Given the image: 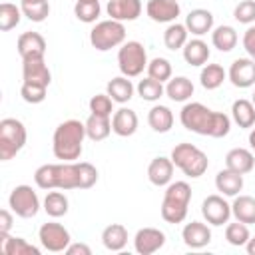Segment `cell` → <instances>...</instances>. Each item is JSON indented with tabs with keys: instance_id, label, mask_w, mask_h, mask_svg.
<instances>
[{
	"instance_id": "cell-1",
	"label": "cell",
	"mask_w": 255,
	"mask_h": 255,
	"mask_svg": "<svg viewBox=\"0 0 255 255\" xmlns=\"http://www.w3.org/2000/svg\"><path fill=\"white\" fill-rule=\"evenodd\" d=\"M179 122L187 131L209 135V137H225L231 129V120L223 112H213L201 102H189L179 112Z\"/></svg>"
},
{
	"instance_id": "cell-2",
	"label": "cell",
	"mask_w": 255,
	"mask_h": 255,
	"mask_svg": "<svg viewBox=\"0 0 255 255\" xmlns=\"http://www.w3.org/2000/svg\"><path fill=\"white\" fill-rule=\"evenodd\" d=\"M84 137L86 124L80 120H66L54 129L52 137V151L60 161H76L84 151Z\"/></svg>"
},
{
	"instance_id": "cell-3",
	"label": "cell",
	"mask_w": 255,
	"mask_h": 255,
	"mask_svg": "<svg viewBox=\"0 0 255 255\" xmlns=\"http://www.w3.org/2000/svg\"><path fill=\"white\" fill-rule=\"evenodd\" d=\"M34 181L40 189H80L78 163L76 161H60V163H44L34 171Z\"/></svg>"
},
{
	"instance_id": "cell-4",
	"label": "cell",
	"mask_w": 255,
	"mask_h": 255,
	"mask_svg": "<svg viewBox=\"0 0 255 255\" xmlns=\"http://www.w3.org/2000/svg\"><path fill=\"white\" fill-rule=\"evenodd\" d=\"M191 201V187L187 181H173L165 187L161 201V217L167 223H181L187 217Z\"/></svg>"
},
{
	"instance_id": "cell-5",
	"label": "cell",
	"mask_w": 255,
	"mask_h": 255,
	"mask_svg": "<svg viewBox=\"0 0 255 255\" xmlns=\"http://www.w3.org/2000/svg\"><path fill=\"white\" fill-rule=\"evenodd\" d=\"M171 161L175 167H179L187 177L195 179V177H201L207 167H209V159L207 155L193 143H177L173 149H171Z\"/></svg>"
},
{
	"instance_id": "cell-6",
	"label": "cell",
	"mask_w": 255,
	"mask_h": 255,
	"mask_svg": "<svg viewBox=\"0 0 255 255\" xmlns=\"http://www.w3.org/2000/svg\"><path fill=\"white\" fill-rule=\"evenodd\" d=\"M26 139L28 133L24 124L16 118H4L0 122V159H12L26 145Z\"/></svg>"
},
{
	"instance_id": "cell-7",
	"label": "cell",
	"mask_w": 255,
	"mask_h": 255,
	"mask_svg": "<svg viewBox=\"0 0 255 255\" xmlns=\"http://www.w3.org/2000/svg\"><path fill=\"white\" fill-rule=\"evenodd\" d=\"M126 42V26L118 20H102L90 30V44L98 52H108Z\"/></svg>"
},
{
	"instance_id": "cell-8",
	"label": "cell",
	"mask_w": 255,
	"mask_h": 255,
	"mask_svg": "<svg viewBox=\"0 0 255 255\" xmlns=\"http://www.w3.org/2000/svg\"><path fill=\"white\" fill-rule=\"evenodd\" d=\"M118 68L126 78H135L147 70V54L143 44L137 40L124 42L118 50Z\"/></svg>"
},
{
	"instance_id": "cell-9",
	"label": "cell",
	"mask_w": 255,
	"mask_h": 255,
	"mask_svg": "<svg viewBox=\"0 0 255 255\" xmlns=\"http://www.w3.org/2000/svg\"><path fill=\"white\" fill-rule=\"evenodd\" d=\"M8 205L10 209L22 217V219H30V217H36L38 211H40V199H38V193L30 187V185H16L10 195H8Z\"/></svg>"
},
{
	"instance_id": "cell-10",
	"label": "cell",
	"mask_w": 255,
	"mask_h": 255,
	"mask_svg": "<svg viewBox=\"0 0 255 255\" xmlns=\"http://www.w3.org/2000/svg\"><path fill=\"white\" fill-rule=\"evenodd\" d=\"M38 239H40L42 247L48 249V251H52V253L66 251L68 245L72 243L70 231L62 223H56V221L42 223V227L38 229Z\"/></svg>"
},
{
	"instance_id": "cell-11",
	"label": "cell",
	"mask_w": 255,
	"mask_h": 255,
	"mask_svg": "<svg viewBox=\"0 0 255 255\" xmlns=\"http://www.w3.org/2000/svg\"><path fill=\"white\" fill-rule=\"evenodd\" d=\"M201 215L209 225H215V227L225 225L231 217V203L225 201V195H219V193L207 195L201 203Z\"/></svg>"
},
{
	"instance_id": "cell-12",
	"label": "cell",
	"mask_w": 255,
	"mask_h": 255,
	"mask_svg": "<svg viewBox=\"0 0 255 255\" xmlns=\"http://www.w3.org/2000/svg\"><path fill=\"white\" fill-rule=\"evenodd\" d=\"M165 245V233L155 227H143L133 237V247L139 255H151Z\"/></svg>"
},
{
	"instance_id": "cell-13",
	"label": "cell",
	"mask_w": 255,
	"mask_h": 255,
	"mask_svg": "<svg viewBox=\"0 0 255 255\" xmlns=\"http://www.w3.org/2000/svg\"><path fill=\"white\" fill-rule=\"evenodd\" d=\"M227 78L235 88H241V90L251 88L255 84V60H251V58L233 60V64L229 66Z\"/></svg>"
},
{
	"instance_id": "cell-14",
	"label": "cell",
	"mask_w": 255,
	"mask_h": 255,
	"mask_svg": "<svg viewBox=\"0 0 255 255\" xmlns=\"http://www.w3.org/2000/svg\"><path fill=\"white\" fill-rule=\"evenodd\" d=\"M145 12L157 24H171L181 14V8L177 0H147Z\"/></svg>"
},
{
	"instance_id": "cell-15",
	"label": "cell",
	"mask_w": 255,
	"mask_h": 255,
	"mask_svg": "<svg viewBox=\"0 0 255 255\" xmlns=\"http://www.w3.org/2000/svg\"><path fill=\"white\" fill-rule=\"evenodd\" d=\"M16 48H18V54L22 60H28V58H44L46 54V40L40 32H24L18 36V42H16Z\"/></svg>"
},
{
	"instance_id": "cell-16",
	"label": "cell",
	"mask_w": 255,
	"mask_h": 255,
	"mask_svg": "<svg viewBox=\"0 0 255 255\" xmlns=\"http://www.w3.org/2000/svg\"><path fill=\"white\" fill-rule=\"evenodd\" d=\"M106 10L112 20L133 22L141 14V0H110Z\"/></svg>"
},
{
	"instance_id": "cell-17",
	"label": "cell",
	"mask_w": 255,
	"mask_h": 255,
	"mask_svg": "<svg viewBox=\"0 0 255 255\" xmlns=\"http://www.w3.org/2000/svg\"><path fill=\"white\" fill-rule=\"evenodd\" d=\"M173 161L171 157H153L147 165V179L149 183H153L155 187H163V185H169L171 183V177H173Z\"/></svg>"
},
{
	"instance_id": "cell-18",
	"label": "cell",
	"mask_w": 255,
	"mask_h": 255,
	"mask_svg": "<svg viewBox=\"0 0 255 255\" xmlns=\"http://www.w3.org/2000/svg\"><path fill=\"white\" fill-rule=\"evenodd\" d=\"M22 78H24V82H36L42 86H50V82H52V74H50V68L44 62V58L22 60Z\"/></svg>"
},
{
	"instance_id": "cell-19",
	"label": "cell",
	"mask_w": 255,
	"mask_h": 255,
	"mask_svg": "<svg viewBox=\"0 0 255 255\" xmlns=\"http://www.w3.org/2000/svg\"><path fill=\"white\" fill-rule=\"evenodd\" d=\"M181 239L187 247L191 249H201L205 245H209L211 241V229L201 223V221H191V223H185V227L181 229Z\"/></svg>"
},
{
	"instance_id": "cell-20",
	"label": "cell",
	"mask_w": 255,
	"mask_h": 255,
	"mask_svg": "<svg viewBox=\"0 0 255 255\" xmlns=\"http://www.w3.org/2000/svg\"><path fill=\"white\" fill-rule=\"evenodd\" d=\"M112 131L120 137H129L137 131V114L129 108H120L112 116Z\"/></svg>"
},
{
	"instance_id": "cell-21",
	"label": "cell",
	"mask_w": 255,
	"mask_h": 255,
	"mask_svg": "<svg viewBox=\"0 0 255 255\" xmlns=\"http://www.w3.org/2000/svg\"><path fill=\"white\" fill-rule=\"evenodd\" d=\"M225 167L235 171V173H249L253 171L255 167V155L251 153V149H245V147H233L227 151L225 155Z\"/></svg>"
},
{
	"instance_id": "cell-22",
	"label": "cell",
	"mask_w": 255,
	"mask_h": 255,
	"mask_svg": "<svg viewBox=\"0 0 255 255\" xmlns=\"http://www.w3.org/2000/svg\"><path fill=\"white\" fill-rule=\"evenodd\" d=\"M185 28L189 34L201 38L213 30V14L205 8H195L185 16Z\"/></svg>"
},
{
	"instance_id": "cell-23",
	"label": "cell",
	"mask_w": 255,
	"mask_h": 255,
	"mask_svg": "<svg viewBox=\"0 0 255 255\" xmlns=\"http://www.w3.org/2000/svg\"><path fill=\"white\" fill-rule=\"evenodd\" d=\"M215 187L221 195L225 197H235L239 195V191L243 189V175L241 173H235L231 169H221L217 175H215Z\"/></svg>"
},
{
	"instance_id": "cell-24",
	"label": "cell",
	"mask_w": 255,
	"mask_h": 255,
	"mask_svg": "<svg viewBox=\"0 0 255 255\" xmlns=\"http://www.w3.org/2000/svg\"><path fill=\"white\" fill-rule=\"evenodd\" d=\"M181 50H183V60L189 66H205L207 60H209V54H211L207 42H203L201 38L187 40Z\"/></svg>"
},
{
	"instance_id": "cell-25",
	"label": "cell",
	"mask_w": 255,
	"mask_h": 255,
	"mask_svg": "<svg viewBox=\"0 0 255 255\" xmlns=\"http://www.w3.org/2000/svg\"><path fill=\"white\" fill-rule=\"evenodd\" d=\"M133 92H135V88H133L131 80L126 78V76L112 78V80L108 82V86H106V94H108L116 104H126V102H129V100L133 98Z\"/></svg>"
},
{
	"instance_id": "cell-26",
	"label": "cell",
	"mask_w": 255,
	"mask_h": 255,
	"mask_svg": "<svg viewBox=\"0 0 255 255\" xmlns=\"http://www.w3.org/2000/svg\"><path fill=\"white\" fill-rule=\"evenodd\" d=\"M147 124L157 133H167L173 128V112L167 106H153L147 112Z\"/></svg>"
},
{
	"instance_id": "cell-27",
	"label": "cell",
	"mask_w": 255,
	"mask_h": 255,
	"mask_svg": "<svg viewBox=\"0 0 255 255\" xmlns=\"http://www.w3.org/2000/svg\"><path fill=\"white\" fill-rule=\"evenodd\" d=\"M231 215L247 225L255 223V197L251 195H235L233 203H231Z\"/></svg>"
},
{
	"instance_id": "cell-28",
	"label": "cell",
	"mask_w": 255,
	"mask_h": 255,
	"mask_svg": "<svg viewBox=\"0 0 255 255\" xmlns=\"http://www.w3.org/2000/svg\"><path fill=\"white\" fill-rule=\"evenodd\" d=\"M102 243L108 251H122L128 245V229L122 223H112L102 231Z\"/></svg>"
},
{
	"instance_id": "cell-29",
	"label": "cell",
	"mask_w": 255,
	"mask_h": 255,
	"mask_svg": "<svg viewBox=\"0 0 255 255\" xmlns=\"http://www.w3.org/2000/svg\"><path fill=\"white\" fill-rule=\"evenodd\" d=\"M231 118L239 128H253L255 126V106L251 100L239 98L231 106Z\"/></svg>"
},
{
	"instance_id": "cell-30",
	"label": "cell",
	"mask_w": 255,
	"mask_h": 255,
	"mask_svg": "<svg viewBox=\"0 0 255 255\" xmlns=\"http://www.w3.org/2000/svg\"><path fill=\"white\" fill-rule=\"evenodd\" d=\"M84 124H86V135L92 141H102L112 133V118H108V116L90 114V118Z\"/></svg>"
},
{
	"instance_id": "cell-31",
	"label": "cell",
	"mask_w": 255,
	"mask_h": 255,
	"mask_svg": "<svg viewBox=\"0 0 255 255\" xmlns=\"http://www.w3.org/2000/svg\"><path fill=\"white\" fill-rule=\"evenodd\" d=\"M165 96L173 102H187L193 96V84L189 78L185 76H175L171 80H167L165 86Z\"/></svg>"
},
{
	"instance_id": "cell-32",
	"label": "cell",
	"mask_w": 255,
	"mask_h": 255,
	"mask_svg": "<svg viewBox=\"0 0 255 255\" xmlns=\"http://www.w3.org/2000/svg\"><path fill=\"white\" fill-rule=\"evenodd\" d=\"M237 32L233 26H217L211 30V44L213 48H217L219 52H231L235 46H237Z\"/></svg>"
},
{
	"instance_id": "cell-33",
	"label": "cell",
	"mask_w": 255,
	"mask_h": 255,
	"mask_svg": "<svg viewBox=\"0 0 255 255\" xmlns=\"http://www.w3.org/2000/svg\"><path fill=\"white\" fill-rule=\"evenodd\" d=\"M187 36H189V32H187L185 24L171 22V24L165 28V32H163V44H165L167 50H173V52H175V50H181V48L185 46Z\"/></svg>"
},
{
	"instance_id": "cell-34",
	"label": "cell",
	"mask_w": 255,
	"mask_h": 255,
	"mask_svg": "<svg viewBox=\"0 0 255 255\" xmlns=\"http://www.w3.org/2000/svg\"><path fill=\"white\" fill-rule=\"evenodd\" d=\"M227 78V72L219 64H205L199 74V82L205 90H217Z\"/></svg>"
},
{
	"instance_id": "cell-35",
	"label": "cell",
	"mask_w": 255,
	"mask_h": 255,
	"mask_svg": "<svg viewBox=\"0 0 255 255\" xmlns=\"http://www.w3.org/2000/svg\"><path fill=\"white\" fill-rule=\"evenodd\" d=\"M68 205H70L68 197H66L62 191H52V189L46 193L44 203H42L44 211H46L50 217H54V219L66 215V213H68Z\"/></svg>"
},
{
	"instance_id": "cell-36",
	"label": "cell",
	"mask_w": 255,
	"mask_h": 255,
	"mask_svg": "<svg viewBox=\"0 0 255 255\" xmlns=\"http://www.w3.org/2000/svg\"><path fill=\"white\" fill-rule=\"evenodd\" d=\"M2 253L4 255H40V249L28 243L24 237H4L2 239Z\"/></svg>"
},
{
	"instance_id": "cell-37",
	"label": "cell",
	"mask_w": 255,
	"mask_h": 255,
	"mask_svg": "<svg viewBox=\"0 0 255 255\" xmlns=\"http://www.w3.org/2000/svg\"><path fill=\"white\" fill-rule=\"evenodd\" d=\"M137 96L141 98V100H145V102H157L163 94H165V88H163V84L159 82V80H153V78H143V80H139V84H137Z\"/></svg>"
},
{
	"instance_id": "cell-38",
	"label": "cell",
	"mask_w": 255,
	"mask_h": 255,
	"mask_svg": "<svg viewBox=\"0 0 255 255\" xmlns=\"http://www.w3.org/2000/svg\"><path fill=\"white\" fill-rule=\"evenodd\" d=\"M22 18V8H18L12 2H2L0 4V30L8 32L20 24Z\"/></svg>"
},
{
	"instance_id": "cell-39",
	"label": "cell",
	"mask_w": 255,
	"mask_h": 255,
	"mask_svg": "<svg viewBox=\"0 0 255 255\" xmlns=\"http://www.w3.org/2000/svg\"><path fill=\"white\" fill-rule=\"evenodd\" d=\"M249 227L247 223H241L235 219V223H229L227 221V227H225V239L229 245L233 247H245V243L249 241Z\"/></svg>"
},
{
	"instance_id": "cell-40",
	"label": "cell",
	"mask_w": 255,
	"mask_h": 255,
	"mask_svg": "<svg viewBox=\"0 0 255 255\" xmlns=\"http://www.w3.org/2000/svg\"><path fill=\"white\" fill-rule=\"evenodd\" d=\"M100 12H102L100 0H96V2H80V0H76V4H74V14L84 24L96 22L100 18Z\"/></svg>"
},
{
	"instance_id": "cell-41",
	"label": "cell",
	"mask_w": 255,
	"mask_h": 255,
	"mask_svg": "<svg viewBox=\"0 0 255 255\" xmlns=\"http://www.w3.org/2000/svg\"><path fill=\"white\" fill-rule=\"evenodd\" d=\"M147 76L159 80L161 84L171 80V62L165 58H153L147 62Z\"/></svg>"
},
{
	"instance_id": "cell-42",
	"label": "cell",
	"mask_w": 255,
	"mask_h": 255,
	"mask_svg": "<svg viewBox=\"0 0 255 255\" xmlns=\"http://www.w3.org/2000/svg\"><path fill=\"white\" fill-rule=\"evenodd\" d=\"M46 90H48V86H42V84H36V82H22L20 96L28 104H40V102L46 100Z\"/></svg>"
},
{
	"instance_id": "cell-43",
	"label": "cell",
	"mask_w": 255,
	"mask_h": 255,
	"mask_svg": "<svg viewBox=\"0 0 255 255\" xmlns=\"http://www.w3.org/2000/svg\"><path fill=\"white\" fill-rule=\"evenodd\" d=\"M22 8V14L32 20V22H44L50 14V4L48 0H42V2H32V4H20Z\"/></svg>"
},
{
	"instance_id": "cell-44",
	"label": "cell",
	"mask_w": 255,
	"mask_h": 255,
	"mask_svg": "<svg viewBox=\"0 0 255 255\" xmlns=\"http://www.w3.org/2000/svg\"><path fill=\"white\" fill-rule=\"evenodd\" d=\"M90 112L96 114V116L112 118V114H114V100L108 94H96L90 100Z\"/></svg>"
},
{
	"instance_id": "cell-45",
	"label": "cell",
	"mask_w": 255,
	"mask_h": 255,
	"mask_svg": "<svg viewBox=\"0 0 255 255\" xmlns=\"http://www.w3.org/2000/svg\"><path fill=\"white\" fill-rule=\"evenodd\" d=\"M78 163V177H80V189H90L98 181V169L88 161H76Z\"/></svg>"
},
{
	"instance_id": "cell-46",
	"label": "cell",
	"mask_w": 255,
	"mask_h": 255,
	"mask_svg": "<svg viewBox=\"0 0 255 255\" xmlns=\"http://www.w3.org/2000/svg\"><path fill=\"white\" fill-rule=\"evenodd\" d=\"M233 18L239 24H253L255 22V0H241L233 10Z\"/></svg>"
},
{
	"instance_id": "cell-47",
	"label": "cell",
	"mask_w": 255,
	"mask_h": 255,
	"mask_svg": "<svg viewBox=\"0 0 255 255\" xmlns=\"http://www.w3.org/2000/svg\"><path fill=\"white\" fill-rule=\"evenodd\" d=\"M243 50L249 54L251 60H255V26H249L243 34Z\"/></svg>"
},
{
	"instance_id": "cell-48",
	"label": "cell",
	"mask_w": 255,
	"mask_h": 255,
	"mask_svg": "<svg viewBox=\"0 0 255 255\" xmlns=\"http://www.w3.org/2000/svg\"><path fill=\"white\" fill-rule=\"evenodd\" d=\"M14 213V211H12ZM12 213L8 211V209H2L0 211V239H4V237H8V233H10V229H12Z\"/></svg>"
},
{
	"instance_id": "cell-49",
	"label": "cell",
	"mask_w": 255,
	"mask_h": 255,
	"mask_svg": "<svg viewBox=\"0 0 255 255\" xmlns=\"http://www.w3.org/2000/svg\"><path fill=\"white\" fill-rule=\"evenodd\" d=\"M66 253L68 255H92V249L86 243H70L68 249H66Z\"/></svg>"
},
{
	"instance_id": "cell-50",
	"label": "cell",
	"mask_w": 255,
	"mask_h": 255,
	"mask_svg": "<svg viewBox=\"0 0 255 255\" xmlns=\"http://www.w3.org/2000/svg\"><path fill=\"white\" fill-rule=\"evenodd\" d=\"M245 249L249 255H255V237H249V241L245 243Z\"/></svg>"
},
{
	"instance_id": "cell-51",
	"label": "cell",
	"mask_w": 255,
	"mask_h": 255,
	"mask_svg": "<svg viewBox=\"0 0 255 255\" xmlns=\"http://www.w3.org/2000/svg\"><path fill=\"white\" fill-rule=\"evenodd\" d=\"M249 147L255 151V128L249 131Z\"/></svg>"
},
{
	"instance_id": "cell-52",
	"label": "cell",
	"mask_w": 255,
	"mask_h": 255,
	"mask_svg": "<svg viewBox=\"0 0 255 255\" xmlns=\"http://www.w3.org/2000/svg\"><path fill=\"white\" fill-rule=\"evenodd\" d=\"M32 2H42V0H20V4H32Z\"/></svg>"
},
{
	"instance_id": "cell-53",
	"label": "cell",
	"mask_w": 255,
	"mask_h": 255,
	"mask_svg": "<svg viewBox=\"0 0 255 255\" xmlns=\"http://www.w3.org/2000/svg\"><path fill=\"white\" fill-rule=\"evenodd\" d=\"M80 2H96V0H80Z\"/></svg>"
},
{
	"instance_id": "cell-54",
	"label": "cell",
	"mask_w": 255,
	"mask_h": 255,
	"mask_svg": "<svg viewBox=\"0 0 255 255\" xmlns=\"http://www.w3.org/2000/svg\"><path fill=\"white\" fill-rule=\"evenodd\" d=\"M251 102H253V106H255V92H253V100H251Z\"/></svg>"
}]
</instances>
